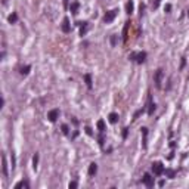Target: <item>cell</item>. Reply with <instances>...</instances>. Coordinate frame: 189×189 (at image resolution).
<instances>
[{
    "mask_svg": "<svg viewBox=\"0 0 189 189\" xmlns=\"http://www.w3.org/2000/svg\"><path fill=\"white\" fill-rule=\"evenodd\" d=\"M2 173L5 177H8V162H6V157L2 155Z\"/></svg>",
    "mask_w": 189,
    "mask_h": 189,
    "instance_id": "cell-10",
    "label": "cell"
},
{
    "mask_svg": "<svg viewBox=\"0 0 189 189\" xmlns=\"http://www.w3.org/2000/svg\"><path fill=\"white\" fill-rule=\"evenodd\" d=\"M133 9H134V5H133V2L130 0V2H127V5H126V12H127V14L130 15L132 12H133Z\"/></svg>",
    "mask_w": 189,
    "mask_h": 189,
    "instance_id": "cell-18",
    "label": "cell"
},
{
    "mask_svg": "<svg viewBox=\"0 0 189 189\" xmlns=\"http://www.w3.org/2000/svg\"><path fill=\"white\" fill-rule=\"evenodd\" d=\"M61 129H62V133H64V134H68V133H70V129H68V126H67V124H62V127H61Z\"/></svg>",
    "mask_w": 189,
    "mask_h": 189,
    "instance_id": "cell-25",
    "label": "cell"
},
{
    "mask_svg": "<svg viewBox=\"0 0 189 189\" xmlns=\"http://www.w3.org/2000/svg\"><path fill=\"white\" fill-rule=\"evenodd\" d=\"M127 134H129V129H123V137L124 139L127 137Z\"/></svg>",
    "mask_w": 189,
    "mask_h": 189,
    "instance_id": "cell-31",
    "label": "cell"
},
{
    "mask_svg": "<svg viewBox=\"0 0 189 189\" xmlns=\"http://www.w3.org/2000/svg\"><path fill=\"white\" fill-rule=\"evenodd\" d=\"M15 169V154L12 152V170Z\"/></svg>",
    "mask_w": 189,
    "mask_h": 189,
    "instance_id": "cell-29",
    "label": "cell"
},
{
    "mask_svg": "<svg viewBox=\"0 0 189 189\" xmlns=\"http://www.w3.org/2000/svg\"><path fill=\"white\" fill-rule=\"evenodd\" d=\"M117 14H118V9H112V10H108L106 14L104 15V22H105V24H109V22H112V21L115 19Z\"/></svg>",
    "mask_w": 189,
    "mask_h": 189,
    "instance_id": "cell-4",
    "label": "cell"
},
{
    "mask_svg": "<svg viewBox=\"0 0 189 189\" xmlns=\"http://www.w3.org/2000/svg\"><path fill=\"white\" fill-rule=\"evenodd\" d=\"M146 52H132L129 55V59L132 62H136V64H143V62L146 61Z\"/></svg>",
    "mask_w": 189,
    "mask_h": 189,
    "instance_id": "cell-1",
    "label": "cell"
},
{
    "mask_svg": "<svg viewBox=\"0 0 189 189\" xmlns=\"http://www.w3.org/2000/svg\"><path fill=\"white\" fill-rule=\"evenodd\" d=\"M188 15H189V10H188Z\"/></svg>",
    "mask_w": 189,
    "mask_h": 189,
    "instance_id": "cell-35",
    "label": "cell"
},
{
    "mask_svg": "<svg viewBox=\"0 0 189 189\" xmlns=\"http://www.w3.org/2000/svg\"><path fill=\"white\" fill-rule=\"evenodd\" d=\"M61 28H62V31H64V33H70V31H71V25H70V19H68V18H64Z\"/></svg>",
    "mask_w": 189,
    "mask_h": 189,
    "instance_id": "cell-8",
    "label": "cell"
},
{
    "mask_svg": "<svg viewBox=\"0 0 189 189\" xmlns=\"http://www.w3.org/2000/svg\"><path fill=\"white\" fill-rule=\"evenodd\" d=\"M8 19H9V22H10V24H15V22L18 21V15L14 12L12 15H9V18H8Z\"/></svg>",
    "mask_w": 189,
    "mask_h": 189,
    "instance_id": "cell-23",
    "label": "cell"
},
{
    "mask_svg": "<svg viewBox=\"0 0 189 189\" xmlns=\"http://www.w3.org/2000/svg\"><path fill=\"white\" fill-rule=\"evenodd\" d=\"M155 108L157 105L154 104V100H152V96H148V115H154V112H155Z\"/></svg>",
    "mask_w": 189,
    "mask_h": 189,
    "instance_id": "cell-7",
    "label": "cell"
},
{
    "mask_svg": "<svg viewBox=\"0 0 189 189\" xmlns=\"http://www.w3.org/2000/svg\"><path fill=\"white\" fill-rule=\"evenodd\" d=\"M129 27H130V22H126L124 24V30H123V40H124V43L127 42V39H129Z\"/></svg>",
    "mask_w": 189,
    "mask_h": 189,
    "instance_id": "cell-9",
    "label": "cell"
},
{
    "mask_svg": "<svg viewBox=\"0 0 189 189\" xmlns=\"http://www.w3.org/2000/svg\"><path fill=\"white\" fill-rule=\"evenodd\" d=\"M160 2H161V0H152V9H158Z\"/></svg>",
    "mask_w": 189,
    "mask_h": 189,
    "instance_id": "cell-26",
    "label": "cell"
},
{
    "mask_svg": "<svg viewBox=\"0 0 189 189\" xmlns=\"http://www.w3.org/2000/svg\"><path fill=\"white\" fill-rule=\"evenodd\" d=\"M84 80H86L87 87H89V89H92V87H93V84H92V75H90V74H84Z\"/></svg>",
    "mask_w": 189,
    "mask_h": 189,
    "instance_id": "cell-17",
    "label": "cell"
},
{
    "mask_svg": "<svg viewBox=\"0 0 189 189\" xmlns=\"http://www.w3.org/2000/svg\"><path fill=\"white\" fill-rule=\"evenodd\" d=\"M139 10H141L139 14H141V16H142V15H143V12H145V5H143V3H141V6H139Z\"/></svg>",
    "mask_w": 189,
    "mask_h": 189,
    "instance_id": "cell-28",
    "label": "cell"
},
{
    "mask_svg": "<svg viewBox=\"0 0 189 189\" xmlns=\"http://www.w3.org/2000/svg\"><path fill=\"white\" fill-rule=\"evenodd\" d=\"M108 120H109L111 124H115L118 121V114H117V112H111V114L108 115Z\"/></svg>",
    "mask_w": 189,
    "mask_h": 189,
    "instance_id": "cell-14",
    "label": "cell"
},
{
    "mask_svg": "<svg viewBox=\"0 0 189 189\" xmlns=\"http://www.w3.org/2000/svg\"><path fill=\"white\" fill-rule=\"evenodd\" d=\"M47 118H49V121H50V123H55V121L59 118V109H58V108L50 109V111L47 112Z\"/></svg>",
    "mask_w": 189,
    "mask_h": 189,
    "instance_id": "cell-5",
    "label": "cell"
},
{
    "mask_svg": "<svg viewBox=\"0 0 189 189\" xmlns=\"http://www.w3.org/2000/svg\"><path fill=\"white\" fill-rule=\"evenodd\" d=\"M96 126H98V129H99L100 133H104V132L106 130V126H105V121H104V120H99Z\"/></svg>",
    "mask_w": 189,
    "mask_h": 189,
    "instance_id": "cell-16",
    "label": "cell"
},
{
    "mask_svg": "<svg viewBox=\"0 0 189 189\" xmlns=\"http://www.w3.org/2000/svg\"><path fill=\"white\" fill-rule=\"evenodd\" d=\"M142 183L146 185L148 188H152V186H154V177H152L149 173H145L143 177H142Z\"/></svg>",
    "mask_w": 189,
    "mask_h": 189,
    "instance_id": "cell-6",
    "label": "cell"
},
{
    "mask_svg": "<svg viewBox=\"0 0 189 189\" xmlns=\"http://www.w3.org/2000/svg\"><path fill=\"white\" fill-rule=\"evenodd\" d=\"M185 64H186V59H185V58H182V64H180V70H183V67H185Z\"/></svg>",
    "mask_w": 189,
    "mask_h": 189,
    "instance_id": "cell-32",
    "label": "cell"
},
{
    "mask_svg": "<svg viewBox=\"0 0 189 189\" xmlns=\"http://www.w3.org/2000/svg\"><path fill=\"white\" fill-rule=\"evenodd\" d=\"M96 171H98V164H96V162H92V164L89 166V171H87V173H89V176H95Z\"/></svg>",
    "mask_w": 189,
    "mask_h": 189,
    "instance_id": "cell-13",
    "label": "cell"
},
{
    "mask_svg": "<svg viewBox=\"0 0 189 189\" xmlns=\"http://www.w3.org/2000/svg\"><path fill=\"white\" fill-rule=\"evenodd\" d=\"M77 186H78V185H77V182H70V185H68V188H70V189H75Z\"/></svg>",
    "mask_w": 189,
    "mask_h": 189,
    "instance_id": "cell-27",
    "label": "cell"
},
{
    "mask_svg": "<svg viewBox=\"0 0 189 189\" xmlns=\"http://www.w3.org/2000/svg\"><path fill=\"white\" fill-rule=\"evenodd\" d=\"M141 130H142V134H143V148H146V146H148V143H146V137H148V129H146V127H142Z\"/></svg>",
    "mask_w": 189,
    "mask_h": 189,
    "instance_id": "cell-19",
    "label": "cell"
},
{
    "mask_svg": "<svg viewBox=\"0 0 189 189\" xmlns=\"http://www.w3.org/2000/svg\"><path fill=\"white\" fill-rule=\"evenodd\" d=\"M164 173L169 176V179H174V177H176V171H174V170H171V169H166V170H164Z\"/></svg>",
    "mask_w": 189,
    "mask_h": 189,
    "instance_id": "cell-20",
    "label": "cell"
},
{
    "mask_svg": "<svg viewBox=\"0 0 189 189\" xmlns=\"http://www.w3.org/2000/svg\"><path fill=\"white\" fill-rule=\"evenodd\" d=\"M37 166H39V154H35L33 157V169L37 170Z\"/></svg>",
    "mask_w": 189,
    "mask_h": 189,
    "instance_id": "cell-21",
    "label": "cell"
},
{
    "mask_svg": "<svg viewBox=\"0 0 189 189\" xmlns=\"http://www.w3.org/2000/svg\"><path fill=\"white\" fill-rule=\"evenodd\" d=\"M162 75H164V70L162 68H158L154 74V83H155V87L157 89H161V81H162Z\"/></svg>",
    "mask_w": 189,
    "mask_h": 189,
    "instance_id": "cell-3",
    "label": "cell"
},
{
    "mask_svg": "<svg viewBox=\"0 0 189 189\" xmlns=\"http://www.w3.org/2000/svg\"><path fill=\"white\" fill-rule=\"evenodd\" d=\"M171 10V5H166V12H170Z\"/></svg>",
    "mask_w": 189,
    "mask_h": 189,
    "instance_id": "cell-34",
    "label": "cell"
},
{
    "mask_svg": "<svg viewBox=\"0 0 189 189\" xmlns=\"http://www.w3.org/2000/svg\"><path fill=\"white\" fill-rule=\"evenodd\" d=\"M30 70H31L30 65H25V67H21V71H19V72H21L22 75H27V74L30 72Z\"/></svg>",
    "mask_w": 189,
    "mask_h": 189,
    "instance_id": "cell-22",
    "label": "cell"
},
{
    "mask_svg": "<svg viewBox=\"0 0 189 189\" xmlns=\"http://www.w3.org/2000/svg\"><path fill=\"white\" fill-rule=\"evenodd\" d=\"M152 171H154V174L155 176H161V174H164V164H162L161 161H155V162H152Z\"/></svg>",
    "mask_w": 189,
    "mask_h": 189,
    "instance_id": "cell-2",
    "label": "cell"
},
{
    "mask_svg": "<svg viewBox=\"0 0 189 189\" xmlns=\"http://www.w3.org/2000/svg\"><path fill=\"white\" fill-rule=\"evenodd\" d=\"M142 112H143V109H139V111H137V112H136V114H134V117H133V120H136L137 117H139V115L142 114Z\"/></svg>",
    "mask_w": 189,
    "mask_h": 189,
    "instance_id": "cell-30",
    "label": "cell"
},
{
    "mask_svg": "<svg viewBox=\"0 0 189 189\" xmlns=\"http://www.w3.org/2000/svg\"><path fill=\"white\" fill-rule=\"evenodd\" d=\"M78 9H80V3L78 2H72L70 5V10H71V14H78Z\"/></svg>",
    "mask_w": 189,
    "mask_h": 189,
    "instance_id": "cell-12",
    "label": "cell"
},
{
    "mask_svg": "<svg viewBox=\"0 0 189 189\" xmlns=\"http://www.w3.org/2000/svg\"><path fill=\"white\" fill-rule=\"evenodd\" d=\"M117 40H118V35L112 34V35H111V46H112V47L117 46Z\"/></svg>",
    "mask_w": 189,
    "mask_h": 189,
    "instance_id": "cell-24",
    "label": "cell"
},
{
    "mask_svg": "<svg viewBox=\"0 0 189 189\" xmlns=\"http://www.w3.org/2000/svg\"><path fill=\"white\" fill-rule=\"evenodd\" d=\"M19 188H25V189H30V183L27 180H21L15 185V189H19Z\"/></svg>",
    "mask_w": 189,
    "mask_h": 189,
    "instance_id": "cell-15",
    "label": "cell"
},
{
    "mask_svg": "<svg viewBox=\"0 0 189 189\" xmlns=\"http://www.w3.org/2000/svg\"><path fill=\"white\" fill-rule=\"evenodd\" d=\"M77 25L80 27V35H84V34L87 33V28H89L87 22H77Z\"/></svg>",
    "mask_w": 189,
    "mask_h": 189,
    "instance_id": "cell-11",
    "label": "cell"
},
{
    "mask_svg": "<svg viewBox=\"0 0 189 189\" xmlns=\"http://www.w3.org/2000/svg\"><path fill=\"white\" fill-rule=\"evenodd\" d=\"M86 133L92 136V129H90V127H86Z\"/></svg>",
    "mask_w": 189,
    "mask_h": 189,
    "instance_id": "cell-33",
    "label": "cell"
}]
</instances>
